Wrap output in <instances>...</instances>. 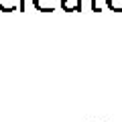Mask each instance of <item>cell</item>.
<instances>
[{
	"instance_id": "obj_4",
	"label": "cell",
	"mask_w": 122,
	"mask_h": 122,
	"mask_svg": "<svg viewBox=\"0 0 122 122\" xmlns=\"http://www.w3.org/2000/svg\"><path fill=\"white\" fill-rule=\"evenodd\" d=\"M106 4L114 12H122V0H106Z\"/></svg>"
},
{
	"instance_id": "obj_1",
	"label": "cell",
	"mask_w": 122,
	"mask_h": 122,
	"mask_svg": "<svg viewBox=\"0 0 122 122\" xmlns=\"http://www.w3.org/2000/svg\"><path fill=\"white\" fill-rule=\"evenodd\" d=\"M57 0H33V6H35L39 12H53Z\"/></svg>"
},
{
	"instance_id": "obj_2",
	"label": "cell",
	"mask_w": 122,
	"mask_h": 122,
	"mask_svg": "<svg viewBox=\"0 0 122 122\" xmlns=\"http://www.w3.org/2000/svg\"><path fill=\"white\" fill-rule=\"evenodd\" d=\"M61 8L65 12H77L81 8V0H61Z\"/></svg>"
},
{
	"instance_id": "obj_3",
	"label": "cell",
	"mask_w": 122,
	"mask_h": 122,
	"mask_svg": "<svg viewBox=\"0 0 122 122\" xmlns=\"http://www.w3.org/2000/svg\"><path fill=\"white\" fill-rule=\"evenodd\" d=\"M18 8V0H0V10L2 12H12Z\"/></svg>"
},
{
	"instance_id": "obj_5",
	"label": "cell",
	"mask_w": 122,
	"mask_h": 122,
	"mask_svg": "<svg viewBox=\"0 0 122 122\" xmlns=\"http://www.w3.org/2000/svg\"><path fill=\"white\" fill-rule=\"evenodd\" d=\"M92 10H94V12H100V6H98V0H92Z\"/></svg>"
}]
</instances>
